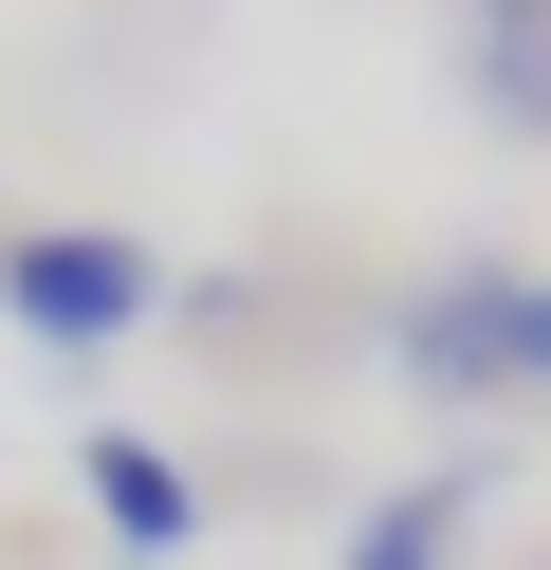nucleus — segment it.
<instances>
[{
  "mask_svg": "<svg viewBox=\"0 0 551 570\" xmlns=\"http://www.w3.org/2000/svg\"><path fill=\"white\" fill-rule=\"evenodd\" d=\"M386 386L404 405H496V386H533V258H441L423 295L386 313Z\"/></svg>",
  "mask_w": 551,
  "mask_h": 570,
  "instance_id": "nucleus-1",
  "label": "nucleus"
},
{
  "mask_svg": "<svg viewBox=\"0 0 551 570\" xmlns=\"http://www.w3.org/2000/svg\"><path fill=\"white\" fill-rule=\"evenodd\" d=\"M0 313H19L37 350H129L147 313H166V258H147L129 222H37V239H0Z\"/></svg>",
  "mask_w": 551,
  "mask_h": 570,
  "instance_id": "nucleus-2",
  "label": "nucleus"
},
{
  "mask_svg": "<svg viewBox=\"0 0 551 570\" xmlns=\"http://www.w3.org/2000/svg\"><path fill=\"white\" fill-rule=\"evenodd\" d=\"M73 497H92V533L129 570H184V552H203V479H184L147 423H92V442H73Z\"/></svg>",
  "mask_w": 551,
  "mask_h": 570,
  "instance_id": "nucleus-3",
  "label": "nucleus"
},
{
  "mask_svg": "<svg viewBox=\"0 0 551 570\" xmlns=\"http://www.w3.org/2000/svg\"><path fill=\"white\" fill-rule=\"evenodd\" d=\"M460 111L551 148V0H460Z\"/></svg>",
  "mask_w": 551,
  "mask_h": 570,
  "instance_id": "nucleus-4",
  "label": "nucleus"
},
{
  "mask_svg": "<svg viewBox=\"0 0 551 570\" xmlns=\"http://www.w3.org/2000/svg\"><path fill=\"white\" fill-rule=\"evenodd\" d=\"M460 533H478V460H441V479H386V497H367L331 570H460Z\"/></svg>",
  "mask_w": 551,
  "mask_h": 570,
  "instance_id": "nucleus-5",
  "label": "nucleus"
},
{
  "mask_svg": "<svg viewBox=\"0 0 551 570\" xmlns=\"http://www.w3.org/2000/svg\"><path fill=\"white\" fill-rule=\"evenodd\" d=\"M533 386H551V276H533Z\"/></svg>",
  "mask_w": 551,
  "mask_h": 570,
  "instance_id": "nucleus-6",
  "label": "nucleus"
}]
</instances>
